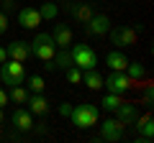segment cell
<instances>
[{
  "label": "cell",
  "mask_w": 154,
  "mask_h": 143,
  "mask_svg": "<svg viewBox=\"0 0 154 143\" xmlns=\"http://www.w3.org/2000/svg\"><path fill=\"white\" fill-rule=\"evenodd\" d=\"M49 36H51V41H54L57 49H69V46L75 44V33H72V28L67 26V23H54Z\"/></svg>",
  "instance_id": "cell-7"
},
{
  "label": "cell",
  "mask_w": 154,
  "mask_h": 143,
  "mask_svg": "<svg viewBox=\"0 0 154 143\" xmlns=\"http://www.w3.org/2000/svg\"><path fill=\"white\" fill-rule=\"evenodd\" d=\"M134 125H136V143H152V138H154V118H152V112H144L141 118H136Z\"/></svg>",
  "instance_id": "cell-8"
},
{
  "label": "cell",
  "mask_w": 154,
  "mask_h": 143,
  "mask_svg": "<svg viewBox=\"0 0 154 143\" xmlns=\"http://www.w3.org/2000/svg\"><path fill=\"white\" fill-rule=\"evenodd\" d=\"M69 54H72V64L80 66V69H98V54L90 44H72L69 46Z\"/></svg>",
  "instance_id": "cell-2"
},
{
  "label": "cell",
  "mask_w": 154,
  "mask_h": 143,
  "mask_svg": "<svg viewBox=\"0 0 154 143\" xmlns=\"http://www.w3.org/2000/svg\"><path fill=\"white\" fill-rule=\"evenodd\" d=\"M28 95H31V92H28L23 84H16V87L8 89V100H11V102H16V105H26Z\"/></svg>",
  "instance_id": "cell-21"
},
{
  "label": "cell",
  "mask_w": 154,
  "mask_h": 143,
  "mask_svg": "<svg viewBox=\"0 0 154 143\" xmlns=\"http://www.w3.org/2000/svg\"><path fill=\"white\" fill-rule=\"evenodd\" d=\"M64 77H67V82H69V84H80V82H82V69L72 64L69 69H64Z\"/></svg>",
  "instance_id": "cell-24"
},
{
  "label": "cell",
  "mask_w": 154,
  "mask_h": 143,
  "mask_svg": "<svg viewBox=\"0 0 154 143\" xmlns=\"http://www.w3.org/2000/svg\"><path fill=\"white\" fill-rule=\"evenodd\" d=\"M123 72L128 74V79H131V82H141V79L146 77V66H144L141 61H128Z\"/></svg>",
  "instance_id": "cell-20"
},
{
  "label": "cell",
  "mask_w": 154,
  "mask_h": 143,
  "mask_svg": "<svg viewBox=\"0 0 154 143\" xmlns=\"http://www.w3.org/2000/svg\"><path fill=\"white\" fill-rule=\"evenodd\" d=\"M82 82H85L88 89L98 92V89H103V74H100L98 69H85L82 72Z\"/></svg>",
  "instance_id": "cell-18"
},
{
  "label": "cell",
  "mask_w": 154,
  "mask_h": 143,
  "mask_svg": "<svg viewBox=\"0 0 154 143\" xmlns=\"http://www.w3.org/2000/svg\"><path fill=\"white\" fill-rule=\"evenodd\" d=\"M123 100H121V95H113V92H108V95H103V100H100V107H103L105 112H113L118 105H121Z\"/></svg>",
  "instance_id": "cell-23"
},
{
  "label": "cell",
  "mask_w": 154,
  "mask_h": 143,
  "mask_svg": "<svg viewBox=\"0 0 154 143\" xmlns=\"http://www.w3.org/2000/svg\"><path fill=\"white\" fill-rule=\"evenodd\" d=\"M8 59V51H5V46H0V64Z\"/></svg>",
  "instance_id": "cell-31"
},
{
  "label": "cell",
  "mask_w": 154,
  "mask_h": 143,
  "mask_svg": "<svg viewBox=\"0 0 154 143\" xmlns=\"http://www.w3.org/2000/svg\"><path fill=\"white\" fill-rule=\"evenodd\" d=\"M57 13H59V8H57L54 0H49V3H44V5L38 8V16H41V21H46V23H54Z\"/></svg>",
  "instance_id": "cell-22"
},
{
  "label": "cell",
  "mask_w": 154,
  "mask_h": 143,
  "mask_svg": "<svg viewBox=\"0 0 154 143\" xmlns=\"http://www.w3.org/2000/svg\"><path fill=\"white\" fill-rule=\"evenodd\" d=\"M28 44H31V54L36 56V59H41V61H49L51 56L57 54V46H54V41H51L49 33H36V39L28 41Z\"/></svg>",
  "instance_id": "cell-6"
},
{
  "label": "cell",
  "mask_w": 154,
  "mask_h": 143,
  "mask_svg": "<svg viewBox=\"0 0 154 143\" xmlns=\"http://www.w3.org/2000/svg\"><path fill=\"white\" fill-rule=\"evenodd\" d=\"M121 138H123V125L116 118H108L100 123V141L103 143H118Z\"/></svg>",
  "instance_id": "cell-9"
},
{
  "label": "cell",
  "mask_w": 154,
  "mask_h": 143,
  "mask_svg": "<svg viewBox=\"0 0 154 143\" xmlns=\"http://www.w3.org/2000/svg\"><path fill=\"white\" fill-rule=\"evenodd\" d=\"M54 3H59V0H54Z\"/></svg>",
  "instance_id": "cell-32"
},
{
  "label": "cell",
  "mask_w": 154,
  "mask_h": 143,
  "mask_svg": "<svg viewBox=\"0 0 154 143\" xmlns=\"http://www.w3.org/2000/svg\"><path fill=\"white\" fill-rule=\"evenodd\" d=\"M5 31H8V16H5L3 10H0V36H3Z\"/></svg>",
  "instance_id": "cell-29"
},
{
  "label": "cell",
  "mask_w": 154,
  "mask_h": 143,
  "mask_svg": "<svg viewBox=\"0 0 154 143\" xmlns=\"http://www.w3.org/2000/svg\"><path fill=\"white\" fill-rule=\"evenodd\" d=\"M5 51H8V59H16V61H28L31 59V44L28 41H23V39H16V41H11V44L5 46Z\"/></svg>",
  "instance_id": "cell-11"
},
{
  "label": "cell",
  "mask_w": 154,
  "mask_h": 143,
  "mask_svg": "<svg viewBox=\"0 0 154 143\" xmlns=\"http://www.w3.org/2000/svg\"><path fill=\"white\" fill-rule=\"evenodd\" d=\"M26 105H28V112L31 115H46L49 112V100L44 97V92H31L28 100H26Z\"/></svg>",
  "instance_id": "cell-16"
},
{
  "label": "cell",
  "mask_w": 154,
  "mask_h": 143,
  "mask_svg": "<svg viewBox=\"0 0 154 143\" xmlns=\"http://www.w3.org/2000/svg\"><path fill=\"white\" fill-rule=\"evenodd\" d=\"M154 102V89H152V82H144V97H141V105H146V107H152Z\"/></svg>",
  "instance_id": "cell-26"
},
{
  "label": "cell",
  "mask_w": 154,
  "mask_h": 143,
  "mask_svg": "<svg viewBox=\"0 0 154 143\" xmlns=\"http://www.w3.org/2000/svg\"><path fill=\"white\" fill-rule=\"evenodd\" d=\"M44 87H46L44 77H38V74L28 77V84H26V89H28V92H44Z\"/></svg>",
  "instance_id": "cell-25"
},
{
  "label": "cell",
  "mask_w": 154,
  "mask_h": 143,
  "mask_svg": "<svg viewBox=\"0 0 154 143\" xmlns=\"http://www.w3.org/2000/svg\"><path fill=\"white\" fill-rule=\"evenodd\" d=\"M51 64H54V72H64L72 66V54L69 49H57V54L51 56Z\"/></svg>",
  "instance_id": "cell-19"
},
{
  "label": "cell",
  "mask_w": 154,
  "mask_h": 143,
  "mask_svg": "<svg viewBox=\"0 0 154 143\" xmlns=\"http://www.w3.org/2000/svg\"><path fill=\"white\" fill-rule=\"evenodd\" d=\"M69 120L75 123L77 128L88 130V128L98 125V107H95V105H90V102H82V105H72Z\"/></svg>",
  "instance_id": "cell-3"
},
{
  "label": "cell",
  "mask_w": 154,
  "mask_h": 143,
  "mask_svg": "<svg viewBox=\"0 0 154 143\" xmlns=\"http://www.w3.org/2000/svg\"><path fill=\"white\" fill-rule=\"evenodd\" d=\"M67 10H69V16L75 18L77 23H88L90 18H93V13H95V8H93V3H88V0H82V3H69L67 5Z\"/></svg>",
  "instance_id": "cell-13"
},
{
  "label": "cell",
  "mask_w": 154,
  "mask_h": 143,
  "mask_svg": "<svg viewBox=\"0 0 154 143\" xmlns=\"http://www.w3.org/2000/svg\"><path fill=\"white\" fill-rule=\"evenodd\" d=\"M110 26L113 23H110V18L105 13H93V18L85 23V31H88V36H105Z\"/></svg>",
  "instance_id": "cell-10"
},
{
  "label": "cell",
  "mask_w": 154,
  "mask_h": 143,
  "mask_svg": "<svg viewBox=\"0 0 154 143\" xmlns=\"http://www.w3.org/2000/svg\"><path fill=\"white\" fill-rule=\"evenodd\" d=\"M105 64H108L110 72H123L126 64H128V59H126V54H123L121 49H113L108 56H105Z\"/></svg>",
  "instance_id": "cell-17"
},
{
  "label": "cell",
  "mask_w": 154,
  "mask_h": 143,
  "mask_svg": "<svg viewBox=\"0 0 154 143\" xmlns=\"http://www.w3.org/2000/svg\"><path fill=\"white\" fill-rule=\"evenodd\" d=\"M0 82L8 84V87H16V84L26 82V69H23V61L16 59H5L0 64Z\"/></svg>",
  "instance_id": "cell-5"
},
{
  "label": "cell",
  "mask_w": 154,
  "mask_h": 143,
  "mask_svg": "<svg viewBox=\"0 0 154 143\" xmlns=\"http://www.w3.org/2000/svg\"><path fill=\"white\" fill-rule=\"evenodd\" d=\"M18 23H21V28H28V31H36L38 26H41V16H38L36 8H21L18 10Z\"/></svg>",
  "instance_id": "cell-14"
},
{
  "label": "cell",
  "mask_w": 154,
  "mask_h": 143,
  "mask_svg": "<svg viewBox=\"0 0 154 143\" xmlns=\"http://www.w3.org/2000/svg\"><path fill=\"white\" fill-rule=\"evenodd\" d=\"M11 123L16 125V130H21V133H28V130H33V128H36L33 115L28 112V107H16V110H13V115H11Z\"/></svg>",
  "instance_id": "cell-12"
},
{
  "label": "cell",
  "mask_w": 154,
  "mask_h": 143,
  "mask_svg": "<svg viewBox=\"0 0 154 143\" xmlns=\"http://www.w3.org/2000/svg\"><path fill=\"white\" fill-rule=\"evenodd\" d=\"M103 87L113 95H123L128 89H139L144 87V82H131L126 72H110L108 77H103Z\"/></svg>",
  "instance_id": "cell-4"
},
{
  "label": "cell",
  "mask_w": 154,
  "mask_h": 143,
  "mask_svg": "<svg viewBox=\"0 0 154 143\" xmlns=\"http://www.w3.org/2000/svg\"><path fill=\"white\" fill-rule=\"evenodd\" d=\"M116 120L121 123L123 128L126 125H134V120L139 118V110H136V105H131V102H121L118 107H116Z\"/></svg>",
  "instance_id": "cell-15"
},
{
  "label": "cell",
  "mask_w": 154,
  "mask_h": 143,
  "mask_svg": "<svg viewBox=\"0 0 154 143\" xmlns=\"http://www.w3.org/2000/svg\"><path fill=\"white\" fill-rule=\"evenodd\" d=\"M0 5H3V13H13L16 10V5H18V0H0Z\"/></svg>",
  "instance_id": "cell-27"
},
{
  "label": "cell",
  "mask_w": 154,
  "mask_h": 143,
  "mask_svg": "<svg viewBox=\"0 0 154 143\" xmlns=\"http://www.w3.org/2000/svg\"><path fill=\"white\" fill-rule=\"evenodd\" d=\"M139 31H141V26L139 28H134V26H110L108 36H110V44L116 49H128V46H136Z\"/></svg>",
  "instance_id": "cell-1"
},
{
  "label": "cell",
  "mask_w": 154,
  "mask_h": 143,
  "mask_svg": "<svg viewBox=\"0 0 154 143\" xmlns=\"http://www.w3.org/2000/svg\"><path fill=\"white\" fill-rule=\"evenodd\" d=\"M8 102H11V100H8V92H5L3 87H0V107H5Z\"/></svg>",
  "instance_id": "cell-30"
},
{
  "label": "cell",
  "mask_w": 154,
  "mask_h": 143,
  "mask_svg": "<svg viewBox=\"0 0 154 143\" xmlns=\"http://www.w3.org/2000/svg\"><path fill=\"white\" fill-rule=\"evenodd\" d=\"M69 112H72V102H59V115L69 118Z\"/></svg>",
  "instance_id": "cell-28"
}]
</instances>
